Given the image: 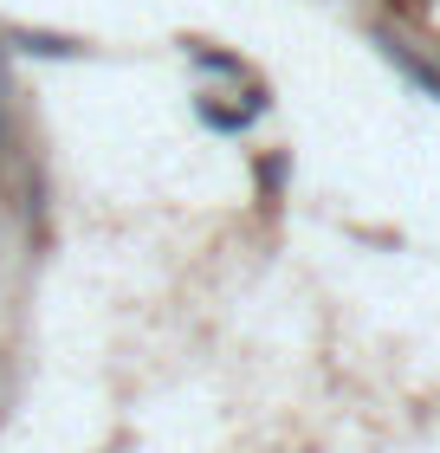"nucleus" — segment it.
I'll return each instance as SVG.
<instances>
[{
    "label": "nucleus",
    "instance_id": "1",
    "mask_svg": "<svg viewBox=\"0 0 440 453\" xmlns=\"http://www.w3.org/2000/svg\"><path fill=\"white\" fill-rule=\"evenodd\" d=\"M382 52H389V58H395V65H402V72H408V78H414L421 91H434V97H440V72H428L421 58H408L402 46H395V39H382Z\"/></svg>",
    "mask_w": 440,
    "mask_h": 453
}]
</instances>
